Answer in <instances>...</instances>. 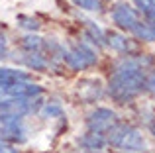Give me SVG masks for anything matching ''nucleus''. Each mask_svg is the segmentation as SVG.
<instances>
[{"mask_svg": "<svg viewBox=\"0 0 155 153\" xmlns=\"http://www.w3.org/2000/svg\"><path fill=\"white\" fill-rule=\"evenodd\" d=\"M106 39H108V45L112 47L114 51H118V53H132V51H136V43H132V39H128L126 35H120V34H108L106 35Z\"/></svg>", "mask_w": 155, "mask_h": 153, "instance_id": "obj_8", "label": "nucleus"}, {"mask_svg": "<svg viewBox=\"0 0 155 153\" xmlns=\"http://www.w3.org/2000/svg\"><path fill=\"white\" fill-rule=\"evenodd\" d=\"M151 65L149 57H126L118 63L108 80V92L118 102H128L145 90L147 73L145 67Z\"/></svg>", "mask_w": 155, "mask_h": 153, "instance_id": "obj_1", "label": "nucleus"}, {"mask_svg": "<svg viewBox=\"0 0 155 153\" xmlns=\"http://www.w3.org/2000/svg\"><path fill=\"white\" fill-rule=\"evenodd\" d=\"M8 55V45H6V39H4V35L0 34V59H4Z\"/></svg>", "mask_w": 155, "mask_h": 153, "instance_id": "obj_15", "label": "nucleus"}, {"mask_svg": "<svg viewBox=\"0 0 155 153\" xmlns=\"http://www.w3.org/2000/svg\"><path fill=\"white\" fill-rule=\"evenodd\" d=\"M106 134H108L106 142L112 143L118 149L137 153V151H143V147H145V139H143V135H141V132L136 130L134 126H130V124L118 122L116 126H112Z\"/></svg>", "mask_w": 155, "mask_h": 153, "instance_id": "obj_3", "label": "nucleus"}, {"mask_svg": "<svg viewBox=\"0 0 155 153\" xmlns=\"http://www.w3.org/2000/svg\"><path fill=\"white\" fill-rule=\"evenodd\" d=\"M22 63L26 67H30V69H34V71H45L47 67H49V61H47L45 55L35 53V51H26V55L22 57Z\"/></svg>", "mask_w": 155, "mask_h": 153, "instance_id": "obj_9", "label": "nucleus"}, {"mask_svg": "<svg viewBox=\"0 0 155 153\" xmlns=\"http://www.w3.org/2000/svg\"><path fill=\"white\" fill-rule=\"evenodd\" d=\"M112 20L120 30L136 35L137 39L155 41V30L147 22H143V20L140 18V12H137L136 8H132L130 4H126V2L116 4V6L112 8Z\"/></svg>", "mask_w": 155, "mask_h": 153, "instance_id": "obj_2", "label": "nucleus"}, {"mask_svg": "<svg viewBox=\"0 0 155 153\" xmlns=\"http://www.w3.org/2000/svg\"><path fill=\"white\" fill-rule=\"evenodd\" d=\"M73 4L79 8H83V10H98L100 8V2L98 0H73Z\"/></svg>", "mask_w": 155, "mask_h": 153, "instance_id": "obj_12", "label": "nucleus"}, {"mask_svg": "<svg viewBox=\"0 0 155 153\" xmlns=\"http://www.w3.org/2000/svg\"><path fill=\"white\" fill-rule=\"evenodd\" d=\"M79 143L84 147V149H88V151H98V149H102V147L106 145V138L102 134L88 132V134H84L83 138L79 139Z\"/></svg>", "mask_w": 155, "mask_h": 153, "instance_id": "obj_10", "label": "nucleus"}, {"mask_svg": "<svg viewBox=\"0 0 155 153\" xmlns=\"http://www.w3.org/2000/svg\"><path fill=\"white\" fill-rule=\"evenodd\" d=\"M137 12L145 18V22L155 30V0H134Z\"/></svg>", "mask_w": 155, "mask_h": 153, "instance_id": "obj_11", "label": "nucleus"}, {"mask_svg": "<svg viewBox=\"0 0 155 153\" xmlns=\"http://www.w3.org/2000/svg\"><path fill=\"white\" fill-rule=\"evenodd\" d=\"M0 153H18V151H16L12 145H8V143L0 142Z\"/></svg>", "mask_w": 155, "mask_h": 153, "instance_id": "obj_16", "label": "nucleus"}, {"mask_svg": "<svg viewBox=\"0 0 155 153\" xmlns=\"http://www.w3.org/2000/svg\"><path fill=\"white\" fill-rule=\"evenodd\" d=\"M0 142L22 143L26 142V128L20 116L0 114Z\"/></svg>", "mask_w": 155, "mask_h": 153, "instance_id": "obj_5", "label": "nucleus"}, {"mask_svg": "<svg viewBox=\"0 0 155 153\" xmlns=\"http://www.w3.org/2000/svg\"><path fill=\"white\" fill-rule=\"evenodd\" d=\"M116 118H118V116L114 114L112 110H108V108H96L94 112L88 114L87 126H88V130L94 132V134H106L112 126L118 124Z\"/></svg>", "mask_w": 155, "mask_h": 153, "instance_id": "obj_6", "label": "nucleus"}, {"mask_svg": "<svg viewBox=\"0 0 155 153\" xmlns=\"http://www.w3.org/2000/svg\"><path fill=\"white\" fill-rule=\"evenodd\" d=\"M43 114L51 118V116H61V114H63V110H61V106L57 102H47L45 106H43Z\"/></svg>", "mask_w": 155, "mask_h": 153, "instance_id": "obj_13", "label": "nucleus"}, {"mask_svg": "<svg viewBox=\"0 0 155 153\" xmlns=\"http://www.w3.org/2000/svg\"><path fill=\"white\" fill-rule=\"evenodd\" d=\"M28 80H30V75L26 71L0 67V86H8V84H16V83H28Z\"/></svg>", "mask_w": 155, "mask_h": 153, "instance_id": "obj_7", "label": "nucleus"}, {"mask_svg": "<svg viewBox=\"0 0 155 153\" xmlns=\"http://www.w3.org/2000/svg\"><path fill=\"white\" fill-rule=\"evenodd\" d=\"M96 59H98V55H96V51L92 49L88 43H75L71 49L65 51L63 61L67 63L71 69L83 71V69H88V67L94 65Z\"/></svg>", "mask_w": 155, "mask_h": 153, "instance_id": "obj_4", "label": "nucleus"}, {"mask_svg": "<svg viewBox=\"0 0 155 153\" xmlns=\"http://www.w3.org/2000/svg\"><path fill=\"white\" fill-rule=\"evenodd\" d=\"M149 128H151V130H153V134H155V114H153V118L149 120Z\"/></svg>", "mask_w": 155, "mask_h": 153, "instance_id": "obj_17", "label": "nucleus"}, {"mask_svg": "<svg viewBox=\"0 0 155 153\" xmlns=\"http://www.w3.org/2000/svg\"><path fill=\"white\" fill-rule=\"evenodd\" d=\"M145 90H149V92H153V94H155V71L147 75V80H145Z\"/></svg>", "mask_w": 155, "mask_h": 153, "instance_id": "obj_14", "label": "nucleus"}]
</instances>
